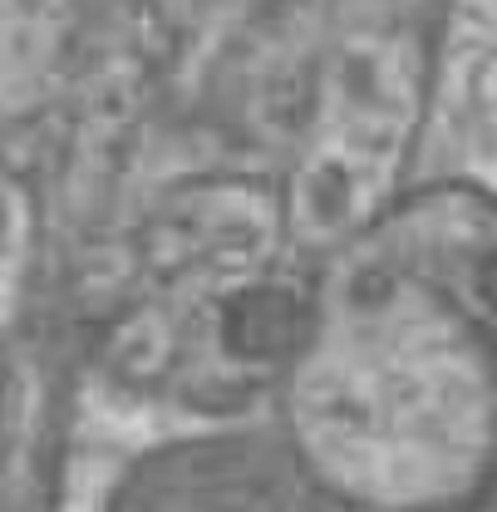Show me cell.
<instances>
[{
	"instance_id": "1",
	"label": "cell",
	"mask_w": 497,
	"mask_h": 512,
	"mask_svg": "<svg viewBox=\"0 0 497 512\" xmlns=\"http://www.w3.org/2000/svg\"><path fill=\"white\" fill-rule=\"evenodd\" d=\"M291 325H296V311H291V301H286V296H276V291L242 296V301L232 306V320H227L232 345H237V350H247V355L281 350V345L291 340Z\"/></svg>"
}]
</instances>
